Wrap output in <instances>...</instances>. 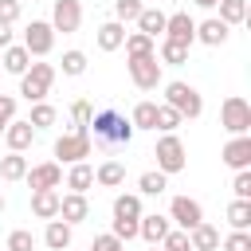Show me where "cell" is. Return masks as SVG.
<instances>
[{
  "mask_svg": "<svg viewBox=\"0 0 251 251\" xmlns=\"http://www.w3.org/2000/svg\"><path fill=\"white\" fill-rule=\"evenodd\" d=\"M59 67H63V75L78 78V75H86V55H82V51H63Z\"/></svg>",
  "mask_w": 251,
  "mask_h": 251,
  "instance_id": "36",
  "label": "cell"
},
{
  "mask_svg": "<svg viewBox=\"0 0 251 251\" xmlns=\"http://www.w3.org/2000/svg\"><path fill=\"white\" fill-rule=\"evenodd\" d=\"M137 188H141L145 196H161V192L169 188V176H165L161 169H149V173H141V176H137Z\"/></svg>",
  "mask_w": 251,
  "mask_h": 251,
  "instance_id": "33",
  "label": "cell"
},
{
  "mask_svg": "<svg viewBox=\"0 0 251 251\" xmlns=\"http://www.w3.org/2000/svg\"><path fill=\"white\" fill-rule=\"evenodd\" d=\"M47 24L63 35H75L82 27V4L78 0H51V20Z\"/></svg>",
  "mask_w": 251,
  "mask_h": 251,
  "instance_id": "9",
  "label": "cell"
},
{
  "mask_svg": "<svg viewBox=\"0 0 251 251\" xmlns=\"http://www.w3.org/2000/svg\"><path fill=\"white\" fill-rule=\"evenodd\" d=\"M114 235H118L122 243L137 239V220H114Z\"/></svg>",
  "mask_w": 251,
  "mask_h": 251,
  "instance_id": "44",
  "label": "cell"
},
{
  "mask_svg": "<svg viewBox=\"0 0 251 251\" xmlns=\"http://www.w3.org/2000/svg\"><path fill=\"white\" fill-rule=\"evenodd\" d=\"M31 216H35V220H55V216H59V192H55V188L31 192Z\"/></svg>",
  "mask_w": 251,
  "mask_h": 251,
  "instance_id": "19",
  "label": "cell"
},
{
  "mask_svg": "<svg viewBox=\"0 0 251 251\" xmlns=\"http://www.w3.org/2000/svg\"><path fill=\"white\" fill-rule=\"evenodd\" d=\"M24 47H27L31 59L51 55V51H55V27H51L47 20H31V24L24 27Z\"/></svg>",
  "mask_w": 251,
  "mask_h": 251,
  "instance_id": "7",
  "label": "cell"
},
{
  "mask_svg": "<svg viewBox=\"0 0 251 251\" xmlns=\"http://www.w3.org/2000/svg\"><path fill=\"white\" fill-rule=\"evenodd\" d=\"M90 126H94V137L106 145H129V137H133V122L118 110H98L90 118Z\"/></svg>",
  "mask_w": 251,
  "mask_h": 251,
  "instance_id": "1",
  "label": "cell"
},
{
  "mask_svg": "<svg viewBox=\"0 0 251 251\" xmlns=\"http://www.w3.org/2000/svg\"><path fill=\"white\" fill-rule=\"evenodd\" d=\"M188 247H192V251H220V231H216L208 220H200V224L188 231Z\"/></svg>",
  "mask_w": 251,
  "mask_h": 251,
  "instance_id": "20",
  "label": "cell"
},
{
  "mask_svg": "<svg viewBox=\"0 0 251 251\" xmlns=\"http://www.w3.org/2000/svg\"><path fill=\"white\" fill-rule=\"evenodd\" d=\"M192 4H196V8H216L220 0H192Z\"/></svg>",
  "mask_w": 251,
  "mask_h": 251,
  "instance_id": "48",
  "label": "cell"
},
{
  "mask_svg": "<svg viewBox=\"0 0 251 251\" xmlns=\"http://www.w3.org/2000/svg\"><path fill=\"white\" fill-rule=\"evenodd\" d=\"M122 43H126V24L106 20V24L98 27V47H102V51H118Z\"/></svg>",
  "mask_w": 251,
  "mask_h": 251,
  "instance_id": "24",
  "label": "cell"
},
{
  "mask_svg": "<svg viewBox=\"0 0 251 251\" xmlns=\"http://www.w3.org/2000/svg\"><path fill=\"white\" fill-rule=\"evenodd\" d=\"M86 216H90V204H86L82 192H67V196H59V220H63V224L75 227V224H82Z\"/></svg>",
  "mask_w": 251,
  "mask_h": 251,
  "instance_id": "15",
  "label": "cell"
},
{
  "mask_svg": "<svg viewBox=\"0 0 251 251\" xmlns=\"http://www.w3.org/2000/svg\"><path fill=\"white\" fill-rule=\"evenodd\" d=\"M0 71H4V67H0Z\"/></svg>",
  "mask_w": 251,
  "mask_h": 251,
  "instance_id": "51",
  "label": "cell"
},
{
  "mask_svg": "<svg viewBox=\"0 0 251 251\" xmlns=\"http://www.w3.org/2000/svg\"><path fill=\"white\" fill-rule=\"evenodd\" d=\"M51 82H55V67H51V63H31V67L20 75V98L43 102V98L51 94Z\"/></svg>",
  "mask_w": 251,
  "mask_h": 251,
  "instance_id": "3",
  "label": "cell"
},
{
  "mask_svg": "<svg viewBox=\"0 0 251 251\" xmlns=\"http://www.w3.org/2000/svg\"><path fill=\"white\" fill-rule=\"evenodd\" d=\"M126 67H129V78H133L137 90H157L161 86V59L157 55H137Z\"/></svg>",
  "mask_w": 251,
  "mask_h": 251,
  "instance_id": "8",
  "label": "cell"
},
{
  "mask_svg": "<svg viewBox=\"0 0 251 251\" xmlns=\"http://www.w3.org/2000/svg\"><path fill=\"white\" fill-rule=\"evenodd\" d=\"M227 224H231V231H247L251 227V200H231L227 204Z\"/></svg>",
  "mask_w": 251,
  "mask_h": 251,
  "instance_id": "31",
  "label": "cell"
},
{
  "mask_svg": "<svg viewBox=\"0 0 251 251\" xmlns=\"http://www.w3.org/2000/svg\"><path fill=\"white\" fill-rule=\"evenodd\" d=\"M220 247H224V251H251V231H231Z\"/></svg>",
  "mask_w": 251,
  "mask_h": 251,
  "instance_id": "42",
  "label": "cell"
},
{
  "mask_svg": "<svg viewBox=\"0 0 251 251\" xmlns=\"http://www.w3.org/2000/svg\"><path fill=\"white\" fill-rule=\"evenodd\" d=\"M126 55L129 59H137V55H157V47H153V39L149 35H141V31H126Z\"/></svg>",
  "mask_w": 251,
  "mask_h": 251,
  "instance_id": "32",
  "label": "cell"
},
{
  "mask_svg": "<svg viewBox=\"0 0 251 251\" xmlns=\"http://www.w3.org/2000/svg\"><path fill=\"white\" fill-rule=\"evenodd\" d=\"M180 126H184V118H180L173 106H165V102H161V106H157V129H161V133H176Z\"/></svg>",
  "mask_w": 251,
  "mask_h": 251,
  "instance_id": "35",
  "label": "cell"
},
{
  "mask_svg": "<svg viewBox=\"0 0 251 251\" xmlns=\"http://www.w3.org/2000/svg\"><path fill=\"white\" fill-rule=\"evenodd\" d=\"M141 8H145L141 0H114V20L118 24H129V20L141 16Z\"/></svg>",
  "mask_w": 251,
  "mask_h": 251,
  "instance_id": "37",
  "label": "cell"
},
{
  "mask_svg": "<svg viewBox=\"0 0 251 251\" xmlns=\"http://www.w3.org/2000/svg\"><path fill=\"white\" fill-rule=\"evenodd\" d=\"M16 118V98L12 94H0V126H8Z\"/></svg>",
  "mask_w": 251,
  "mask_h": 251,
  "instance_id": "46",
  "label": "cell"
},
{
  "mask_svg": "<svg viewBox=\"0 0 251 251\" xmlns=\"http://www.w3.org/2000/svg\"><path fill=\"white\" fill-rule=\"evenodd\" d=\"M227 35H231V27H227L224 20H216V16H208V20H200V24H196V39H200V43H208V47H224V43H227Z\"/></svg>",
  "mask_w": 251,
  "mask_h": 251,
  "instance_id": "16",
  "label": "cell"
},
{
  "mask_svg": "<svg viewBox=\"0 0 251 251\" xmlns=\"http://www.w3.org/2000/svg\"><path fill=\"white\" fill-rule=\"evenodd\" d=\"M4 141H8V149L12 153H24L31 141H35V126L27 122V118H12L8 126H4V133H0Z\"/></svg>",
  "mask_w": 251,
  "mask_h": 251,
  "instance_id": "13",
  "label": "cell"
},
{
  "mask_svg": "<svg viewBox=\"0 0 251 251\" xmlns=\"http://www.w3.org/2000/svg\"><path fill=\"white\" fill-rule=\"evenodd\" d=\"M71 231H75V227H71V224H63V220L55 216V220H47L43 243H47L51 251H67V247H71Z\"/></svg>",
  "mask_w": 251,
  "mask_h": 251,
  "instance_id": "22",
  "label": "cell"
},
{
  "mask_svg": "<svg viewBox=\"0 0 251 251\" xmlns=\"http://www.w3.org/2000/svg\"><path fill=\"white\" fill-rule=\"evenodd\" d=\"M20 20V0H0V24H16Z\"/></svg>",
  "mask_w": 251,
  "mask_h": 251,
  "instance_id": "45",
  "label": "cell"
},
{
  "mask_svg": "<svg viewBox=\"0 0 251 251\" xmlns=\"http://www.w3.org/2000/svg\"><path fill=\"white\" fill-rule=\"evenodd\" d=\"M220 126H224L231 137H235V133H247V129H251V102L239 98V94L224 98V106H220Z\"/></svg>",
  "mask_w": 251,
  "mask_h": 251,
  "instance_id": "6",
  "label": "cell"
},
{
  "mask_svg": "<svg viewBox=\"0 0 251 251\" xmlns=\"http://www.w3.org/2000/svg\"><path fill=\"white\" fill-rule=\"evenodd\" d=\"M220 161H224L227 169H251V137H247V133H235V137L224 145Z\"/></svg>",
  "mask_w": 251,
  "mask_h": 251,
  "instance_id": "14",
  "label": "cell"
},
{
  "mask_svg": "<svg viewBox=\"0 0 251 251\" xmlns=\"http://www.w3.org/2000/svg\"><path fill=\"white\" fill-rule=\"evenodd\" d=\"M153 157H157V169H161L165 176L184 173V165H188V149H184V141H180L176 133H161V141H157Z\"/></svg>",
  "mask_w": 251,
  "mask_h": 251,
  "instance_id": "5",
  "label": "cell"
},
{
  "mask_svg": "<svg viewBox=\"0 0 251 251\" xmlns=\"http://www.w3.org/2000/svg\"><path fill=\"white\" fill-rule=\"evenodd\" d=\"M129 122H133V129H157V102H149V98H141V102L133 106V114H129Z\"/></svg>",
  "mask_w": 251,
  "mask_h": 251,
  "instance_id": "27",
  "label": "cell"
},
{
  "mask_svg": "<svg viewBox=\"0 0 251 251\" xmlns=\"http://www.w3.org/2000/svg\"><path fill=\"white\" fill-rule=\"evenodd\" d=\"M24 173H27V157L8 149V157H0V176L4 180H24Z\"/></svg>",
  "mask_w": 251,
  "mask_h": 251,
  "instance_id": "30",
  "label": "cell"
},
{
  "mask_svg": "<svg viewBox=\"0 0 251 251\" xmlns=\"http://www.w3.org/2000/svg\"><path fill=\"white\" fill-rule=\"evenodd\" d=\"M161 67H184L188 63V47L184 43H173V39H161Z\"/></svg>",
  "mask_w": 251,
  "mask_h": 251,
  "instance_id": "29",
  "label": "cell"
},
{
  "mask_svg": "<svg viewBox=\"0 0 251 251\" xmlns=\"http://www.w3.org/2000/svg\"><path fill=\"white\" fill-rule=\"evenodd\" d=\"M71 118H75V126H86V129H90V118H94V106H90L86 98H78V102L71 106Z\"/></svg>",
  "mask_w": 251,
  "mask_h": 251,
  "instance_id": "41",
  "label": "cell"
},
{
  "mask_svg": "<svg viewBox=\"0 0 251 251\" xmlns=\"http://www.w3.org/2000/svg\"><path fill=\"white\" fill-rule=\"evenodd\" d=\"M169 227H173V220H169V216H157V212H153V216L141 212V220H137V235H141L145 243H161Z\"/></svg>",
  "mask_w": 251,
  "mask_h": 251,
  "instance_id": "17",
  "label": "cell"
},
{
  "mask_svg": "<svg viewBox=\"0 0 251 251\" xmlns=\"http://www.w3.org/2000/svg\"><path fill=\"white\" fill-rule=\"evenodd\" d=\"M24 180H27V188H31V192H39V188H59V184H63V165H59V161L31 165V169L24 173Z\"/></svg>",
  "mask_w": 251,
  "mask_h": 251,
  "instance_id": "11",
  "label": "cell"
},
{
  "mask_svg": "<svg viewBox=\"0 0 251 251\" xmlns=\"http://www.w3.org/2000/svg\"><path fill=\"white\" fill-rule=\"evenodd\" d=\"M165 20H169V16H165L161 8H141V16H137L133 24H137V31H141V35L157 39V35H165Z\"/></svg>",
  "mask_w": 251,
  "mask_h": 251,
  "instance_id": "21",
  "label": "cell"
},
{
  "mask_svg": "<svg viewBox=\"0 0 251 251\" xmlns=\"http://www.w3.org/2000/svg\"><path fill=\"white\" fill-rule=\"evenodd\" d=\"M12 43V24H0V51Z\"/></svg>",
  "mask_w": 251,
  "mask_h": 251,
  "instance_id": "47",
  "label": "cell"
},
{
  "mask_svg": "<svg viewBox=\"0 0 251 251\" xmlns=\"http://www.w3.org/2000/svg\"><path fill=\"white\" fill-rule=\"evenodd\" d=\"M169 220H173L180 231H192V227L204 220V208H200V200H192V196H173V204H169Z\"/></svg>",
  "mask_w": 251,
  "mask_h": 251,
  "instance_id": "10",
  "label": "cell"
},
{
  "mask_svg": "<svg viewBox=\"0 0 251 251\" xmlns=\"http://www.w3.org/2000/svg\"><path fill=\"white\" fill-rule=\"evenodd\" d=\"M231 192H235V200H251V169H235Z\"/></svg>",
  "mask_w": 251,
  "mask_h": 251,
  "instance_id": "40",
  "label": "cell"
},
{
  "mask_svg": "<svg viewBox=\"0 0 251 251\" xmlns=\"http://www.w3.org/2000/svg\"><path fill=\"white\" fill-rule=\"evenodd\" d=\"M55 118H59V114H55V106H51V102H31L27 122L35 126V133H39V129H47V126H55Z\"/></svg>",
  "mask_w": 251,
  "mask_h": 251,
  "instance_id": "34",
  "label": "cell"
},
{
  "mask_svg": "<svg viewBox=\"0 0 251 251\" xmlns=\"http://www.w3.org/2000/svg\"><path fill=\"white\" fill-rule=\"evenodd\" d=\"M0 212H4V192H0Z\"/></svg>",
  "mask_w": 251,
  "mask_h": 251,
  "instance_id": "50",
  "label": "cell"
},
{
  "mask_svg": "<svg viewBox=\"0 0 251 251\" xmlns=\"http://www.w3.org/2000/svg\"><path fill=\"white\" fill-rule=\"evenodd\" d=\"M165 106H173L180 118H200V114H204V98H200V90H196L192 82H180V78L165 82Z\"/></svg>",
  "mask_w": 251,
  "mask_h": 251,
  "instance_id": "2",
  "label": "cell"
},
{
  "mask_svg": "<svg viewBox=\"0 0 251 251\" xmlns=\"http://www.w3.org/2000/svg\"><path fill=\"white\" fill-rule=\"evenodd\" d=\"M94 180H98L102 188H122V184H126V165H122V161H102V165L94 169Z\"/></svg>",
  "mask_w": 251,
  "mask_h": 251,
  "instance_id": "23",
  "label": "cell"
},
{
  "mask_svg": "<svg viewBox=\"0 0 251 251\" xmlns=\"http://www.w3.org/2000/svg\"><path fill=\"white\" fill-rule=\"evenodd\" d=\"M90 153H94V137H90V129H86V126H75L71 133H63V137L55 141V157H59V161H67V165L86 161Z\"/></svg>",
  "mask_w": 251,
  "mask_h": 251,
  "instance_id": "4",
  "label": "cell"
},
{
  "mask_svg": "<svg viewBox=\"0 0 251 251\" xmlns=\"http://www.w3.org/2000/svg\"><path fill=\"white\" fill-rule=\"evenodd\" d=\"M90 251H126V243H122V239H118L114 231H106V235H94Z\"/></svg>",
  "mask_w": 251,
  "mask_h": 251,
  "instance_id": "43",
  "label": "cell"
},
{
  "mask_svg": "<svg viewBox=\"0 0 251 251\" xmlns=\"http://www.w3.org/2000/svg\"><path fill=\"white\" fill-rule=\"evenodd\" d=\"M0 67H4L8 75H24V71L31 67V55H27V47H24V43H8V47L0 51Z\"/></svg>",
  "mask_w": 251,
  "mask_h": 251,
  "instance_id": "18",
  "label": "cell"
},
{
  "mask_svg": "<svg viewBox=\"0 0 251 251\" xmlns=\"http://www.w3.org/2000/svg\"><path fill=\"white\" fill-rule=\"evenodd\" d=\"M90 184H94V165H86V161H75V165H71V173H67V188L86 196V188H90Z\"/></svg>",
  "mask_w": 251,
  "mask_h": 251,
  "instance_id": "25",
  "label": "cell"
},
{
  "mask_svg": "<svg viewBox=\"0 0 251 251\" xmlns=\"http://www.w3.org/2000/svg\"><path fill=\"white\" fill-rule=\"evenodd\" d=\"M149 251H165V247H161V243H149Z\"/></svg>",
  "mask_w": 251,
  "mask_h": 251,
  "instance_id": "49",
  "label": "cell"
},
{
  "mask_svg": "<svg viewBox=\"0 0 251 251\" xmlns=\"http://www.w3.org/2000/svg\"><path fill=\"white\" fill-rule=\"evenodd\" d=\"M114 220H141V196L137 192H118L114 196Z\"/></svg>",
  "mask_w": 251,
  "mask_h": 251,
  "instance_id": "26",
  "label": "cell"
},
{
  "mask_svg": "<svg viewBox=\"0 0 251 251\" xmlns=\"http://www.w3.org/2000/svg\"><path fill=\"white\" fill-rule=\"evenodd\" d=\"M31 247H35V235H31L27 227H16V231L8 235V247H4V251H31Z\"/></svg>",
  "mask_w": 251,
  "mask_h": 251,
  "instance_id": "39",
  "label": "cell"
},
{
  "mask_svg": "<svg viewBox=\"0 0 251 251\" xmlns=\"http://www.w3.org/2000/svg\"><path fill=\"white\" fill-rule=\"evenodd\" d=\"M216 8H220V16H216V20H224L227 27L247 24V0H220Z\"/></svg>",
  "mask_w": 251,
  "mask_h": 251,
  "instance_id": "28",
  "label": "cell"
},
{
  "mask_svg": "<svg viewBox=\"0 0 251 251\" xmlns=\"http://www.w3.org/2000/svg\"><path fill=\"white\" fill-rule=\"evenodd\" d=\"M161 247H165V251H192V247H188V231H180V227H169L165 239H161Z\"/></svg>",
  "mask_w": 251,
  "mask_h": 251,
  "instance_id": "38",
  "label": "cell"
},
{
  "mask_svg": "<svg viewBox=\"0 0 251 251\" xmlns=\"http://www.w3.org/2000/svg\"><path fill=\"white\" fill-rule=\"evenodd\" d=\"M165 39L192 47V43H196V20H192L188 12H173V16L165 20Z\"/></svg>",
  "mask_w": 251,
  "mask_h": 251,
  "instance_id": "12",
  "label": "cell"
}]
</instances>
